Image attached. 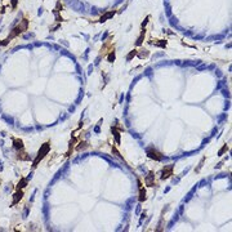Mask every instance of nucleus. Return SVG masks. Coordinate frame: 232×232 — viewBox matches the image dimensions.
I'll return each instance as SVG.
<instances>
[{
	"mask_svg": "<svg viewBox=\"0 0 232 232\" xmlns=\"http://www.w3.org/2000/svg\"><path fill=\"white\" fill-rule=\"evenodd\" d=\"M227 150H228V147H227V144H226V146H223V148H222V150L218 152V155H219V156H222V155H223V152H224V151H227Z\"/></svg>",
	"mask_w": 232,
	"mask_h": 232,
	"instance_id": "nucleus-16",
	"label": "nucleus"
},
{
	"mask_svg": "<svg viewBox=\"0 0 232 232\" xmlns=\"http://www.w3.org/2000/svg\"><path fill=\"white\" fill-rule=\"evenodd\" d=\"M153 178H155L153 173H152V171H150V173H148V176H147V177H146V179H144V182H146V184H147L148 187H153V186H155V181H153Z\"/></svg>",
	"mask_w": 232,
	"mask_h": 232,
	"instance_id": "nucleus-4",
	"label": "nucleus"
},
{
	"mask_svg": "<svg viewBox=\"0 0 232 232\" xmlns=\"http://www.w3.org/2000/svg\"><path fill=\"white\" fill-rule=\"evenodd\" d=\"M147 156L152 160H156V161L163 160V155L159 151H156L155 148H147Z\"/></svg>",
	"mask_w": 232,
	"mask_h": 232,
	"instance_id": "nucleus-2",
	"label": "nucleus"
},
{
	"mask_svg": "<svg viewBox=\"0 0 232 232\" xmlns=\"http://www.w3.org/2000/svg\"><path fill=\"white\" fill-rule=\"evenodd\" d=\"M173 174V165H168V166H165L164 169H163V171H161V178L163 179H168L170 176Z\"/></svg>",
	"mask_w": 232,
	"mask_h": 232,
	"instance_id": "nucleus-3",
	"label": "nucleus"
},
{
	"mask_svg": "<svg viewBox=\"0 0 232 232\" xmlns=\"http://www.w3.org/2000/svg\"><path fill=\"white\" fill-rule=\"evenodd\" d=\"M49 150H50V146H49V143H48V142H47V143H44V144L40 147V150H39V152H37L36 159L34 160V166H36V165L39 164V161H40L41 159H44V157L47 156V153L49 152Z\"/></svg>",
	"mask_w": 232,
	"mask_h": 232,
	"instance_id": "nucleus-1",
	"label": "nucleus"
},
{
	"mask_svg": "<svg viewBox=\"0 0 232 232\" xmlns=\"http://www.w3.org/2000/svg\"><path fill=\"white\" fill-rule=\"evenodd\" d=\"M143 37H144V31L141 34V36L138 37V40H137V45H141L142 44V40H143Z\"/></svg>",
	"mask_w": 232,
	"mask_h": 232,
	"instance_id": "nucleus-13",
	"label": "nucleus"
},
{
	"mask_svg": "<svg viewBox=\"0 0 232 232\" xmlns=\"http://www.w3.org/2000/svg\"><path fill=\"white\" fill-rule=\"evenodd\" d=\"M143 52H144V53H139V54H138L139 58H146V57H148V52H147V50H143Z\"/></svg>",
	"mask_w": 232,
	"mask_h": 232,
	"instance_id": "nucleus-15",
	"label": "nucleus"
},
{
	"mask_svg": "<svg viewBox=\"0 0 232 232\" xmlns=\"http://www.w3.org/2000/svg\"><path fill=\"white\" fill-rule=\"evenodd\" d=\"M14 148L16 150H22L23 148V142L21 141V139H14Z\"/></svg>",
	"mask_w": 232,
	"mask_h": 232,
	"instance_id": "nucleus-7",
	"label": "nucleus"
},
{
	"mask_svg": "<svg viewBox=\"0 0 232 232\" xmlns=\"http://www.w3.org/2000/svg\"><path fill=\"white\" fill-rule=\"evenodd\" d=\"M135 54H137V50H132V52H130V53L128 54V57H126V60H128V61H130V60H132V58H133V57H134Z\"/></svg>",
	"mask_w": 232,
	"mask_h": 232,
	"instance_id": "nucleus-12",
	"label": "nucleus"
},
{
	"mask_svg": "<svg viewBox=\"0 0 232 232\" xmlns=\"http://www.w3.org/2000/svg\"><path fill=\"white\" fill-rule=\"evenodd\" d=\"M26 184H27V179H21L19 181V183H18V186H17V188L18 190H21V188H23V187H26Z\"/></svg>",
	"mask_w": 232,
	"mask_h": 232,
	"instance_id": "nucleus-11",
	"label": "nucleus"
},
{
	"mask_svg": "<svg viewBox=\"0 0 232 232\" xmlns=\"http://www.w3.org/2000/svg\"><path fill=\"white\" fill-rule=\"evenodd\" d=\"M144 200H146V191L143 190L142 186H139V201L142 202V201H144Z\"/></svg>",
	"mask_w": 232,
	"mask_h": 232,
	"instance_id": "nucleus-8",
	"label": "nucleus"
},
{
	"mask_svg": "<svg viewBox=\"0 0 232 232\" xmlns=\"http://www.w3.org/2000/svg\"><path fill=\"white\" fill-rule=\"evenodd\" d=\"M17 2H18V0H12V7H13V8L17 5Z\"/></svg>",
	"mask_w": 232,
	"mask_h": 232,
	"instance_id": "nucleus-17",
	"label": "nucleus"
},
{
	"mask_svg": "<svg viewBox=\"0 0 232 232\" xmlns=\"http://www.w3.org/2000/svg\"><path fill=\"white\" fill-rule=\"evenodd\" d=\"M115 61V52H111L108 55V62H113Z\"/></svg>",
	"mask_w": 232,
	"mask_h": 232,
	"instance_id": "nucleus-14",
	"label": "nucleus"
},
{
	"mask_svg": "<svg viewBox=\"0 0 232 232\" xmlns=\"http://www.w3.org/2000/svg\"><path fill=\"white\" fill-rule=\"evenodd\" d=\"M113 14H115V12H110V13H106L105 16H102V17H101V19H99V21H101V22H106V19L111 18V17L113 16Z\"/></svg>",
	"mask_w": 232,
	"mask_h": 232,
	"instance_id": "nucleus-9",
	"label": "nucleus"
},
{
	"mask_svg": "<svg viewBox=\"0 0 232 232\" xmlns=\"http://www.w3.org/2000/svg\"><path fill=\"white\" fill-rule=\"evenodd\" d=\"M22 196H23V192H22L21 190H18V191L14 193V197H13V204H17L19 200L22 199Z\"/></svg>",
	"mask_w": 232,
	"mask_h": 232,
	"instance_id": "nucleus-5",
	"label": "nucleus"
},
{
	"mask_svg": "<svg viewBox=\"0 0 232 232\" xmlns=\"http://www.w3.org/2000/svg\"><path fill=\"white\" fill-rule=\"evenodd\" d=\"M148 18H150V17H146V19H144V22L142 23V26H143V27H144V26L147 25V21H148Z\"/></svg>",
	"mask_w": 232,
	"mask_h": 232,
	"instance_id": "nucleus-18",
	"label": "nucleus"
},
{
	"mask_svg": "<svg viewBox=\"0 0 232 232\" xmlns=\"http://www.w3.org/2000/svg\"><path fill=\"white\" fill-rule=\"evenodd\" d=\"M112 133H113V137L116 139V143H120V134H119V132L112 128Z\"/></svg>",
	"mask_w": 232,
	"mask_h": 232,
	"instance_id": "nucleus-10",
	"label": "nucleus"
},
{
	"mask_svg": "<svg viewBox=\"0 0 232 232\" xmlns=\"http://www.w3.org/2000/svg\"><path fill=\"white\" fill-rule=\"evenodd\" d=\"M21 32H22V30L19 28L18 26H17V27H14V28L12 30V34H10V35L8 36V40H10V39H13V37H16V36H17L18 34H21Z\"/></svg>",
	"mask_w": 232,
	"mask_h": 232,
	"instance_id": "nucleus-6",
	"label": "nucleus"
}]
</instances>
